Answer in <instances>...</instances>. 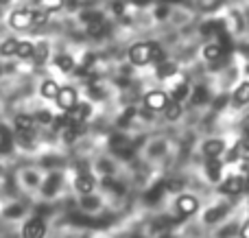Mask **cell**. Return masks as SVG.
<instances>
[{
	"label": "cell",
	"instance_id": "ac0fdd59",
	"mask_svg": "<svg viewBox=\"0 0 249 238\" xmlns=\"http://www.w3.org/2000/svg\"><path fill=\"white\" fill-rule=\"evenodd\" d=\"M190 94H193V103L195 105H203V103H208V101H210V92H208L206 85H197L193 92H190Z\"/></svg>",
	"mask_w": 249,
	"mask_h": 238
},
{
	"label": "cell",
	"instance_id": "7bdbcfd3",
	"mask_svg": "<svg viewBox=\"0 0 249 238\" xmlns=\"http://www.w3.org/2000/svg\"><path fill=\"white\" fill-rule=\"evenodd\" d=\"M0 77H2V68H0Z\"/></svg>",
	"mask_w": 249,
	"mask_h": 238
},
{
	"label": "cell",
	"instance_id": "ffe728a7",
	"mask_svg": "<svg viewBox=\"0 0 249 238\" xmlns=\"http://www.w3.org/2000/svg\"><path fill=\"white\" fill-rule=\"evenodd\" d=\"M37 4H39V11L51 13V11H59L64 7V0H37Z\"/></svg>",
	"mask_w": 249,
	"mask_h": 238
},
{
	"label": "cell",
	"instance_id": "8fae6325",
	"mask_svg": "<svg viewBox=\"0 0 249 238\" xmlns=\"http://www.w3.org/2000/svg\"><path fill=\"white\" fill-rule=\"evenodd\" d=\"M166 192V182H160V184H155L153 188H149V190L144 192V201L146 204H158L160 199H162V195Z\"/></svg>",
	"mask_w": 249,
	"mask_h": 238
},
{
	"label": "cell",
	"instance_id": "7c38bea8",
	"mask_svg": "<svg viewBox=\"0 0 249 238\" xmlns=\"http://www.w3.org/2000/svg\"><path fill=\"white\" fill-rule=\"evenodd\" d=\"M223 151H225L223 140H206V142H203V153H206L208 157H219Z\"/></svg>",
	"mask_w": 249,
	"mask_h": 238
},
{
	"label": "cell",
	"instance_id": "836d02e7",
	"mask_svg": "<svg viewBox=\"0 0 249 238\" xmlns=\"http://www.w3.org/2000/svg\"><path fill=\"white\" fill-rule=\"evenodd\" d=\"M99 205H101V201L96 199V197L86 195V199H83V208H86V210H96Z\"/></svg>",
	"mask_w": 249,
	"mask_h": 238
},
{
	"label": "cell",
	"instance_id": "f546056e",
	"mask_svg": "<svg viewBox=\"0 0 249 238\" xmlns=\"http://www.w3.org/2000/svg\"><path fill=\"white\" fill-rule=\"evenodd\" d=\"M175 66L173 64H166V61H160V66H158V77H162V79H166V77H171V74H175Z\"/></svg>",
	"mask_w": 249,
	"mask_h": 238
},
{
	"label": "cell",
	"instance_id": "9a60e30c",
	"mask_svg": "<svg viewBox=\"0 0 249 238\" xmlns=\"http://www.w3.org/2000/svg\"><path fill=\"white\" fill-rule=\"evenodd\" d=\"M16 131L18 134H31L33 131V118L26 114H18L16 116Z\"/></svg>",
	"mask_w": 249,
	"mask_h": 238
},
{
	"label": "cell",
	"instance_id": "4316f807",
	"mask_svg": "<svg viewBox=\"0 0 249 238\" xmlns=\"http://www.w3.org/2000/svg\"><path fill=\"white\" fill-rule=\"evenodd\" d=\"M171 219H166V217H160V219H155L153 223H151V234H158V232H164V230H168L171 227Z\"/></svg>",
	"mask_w": 249,
	"mask_h": 238
},
{
	"label": "cell",
	"instance_id": "52a82bcc",
	"mask_svg": "<svg viewBox=\"0 0 249 238\" xmlns=\"http://www.w3.org/2000/svg\"><path fill=\"white\" fill-rule=\"evenodd\" d=\"M199 208V201L195 199L193 195H181L179 199H177V212L181 214V217H190V214H195Z\"/></svg>",
	"mask_w": 249,
	"mask_h": 238
},
{
	"label": "cell",
	"instance_id": "d590c367",
	"mask_svg": "<svg viewBox=\"0 0 249 238\" xmlns=\"http://www.w3.org/2000/svg\"><path fill=\"white\" fill-rule=\"evenodd\" d=\"M179 188H181V182H177V179H168L166 182V190L175 192V190H179Z\"/></svg>",
	"mask_w": 249,
	"mask_h": 238
},
{
	"label": "cell",
	"instance_id": "e0dca14e",
	"mask_svg": "<svg viewBox=\"0 0 249 238\" xmlns=\"http://www.w3.org/2000/svg\"><path fill=\"white\" fill-rule=\"evenodd\" d=\"M228 214V205H216V208H210L206 212V217H203V221L206 223H216L221 217H225Z\"/></svg>",
	"mask_w": 249,
	"mask_h": 238
},
{
	"label": "cell",
	"instance_id": "277c9868",
	"mask_svg": "<svg viewBox=\"0 0 249 238\" xmlns=\"http://www.w3.org/2000/svg\"><path fill=\"white\" fill-rule=\"evenodd\" d=\"M90 112L92 109H90V105L88 103H77L68 114H66V118H68V127H72L74 129L79 122H83L88 116H90Z\"/></svg>",
	"mask_w": 249,
	"mask_h": 238
},
{
	"label": "cell",
	"instance_id": "ba28073f",
	"mask_svg": "<svg viewBox=\"0 0 249 238\" xmlns=\"http://www.w3.org/2000/svg\"><path fill=\"white\" fill-rule=\"evenodd\" d=\"M243 190H245V182H243V177H238V175H232V177H228L221 184V192H223V195H241Z\"/></svg>",
	"mask_w": 249,
	"mask_h": 238
},
{
	"label": "cell",
	"instance_id": "1f68e13d",
	"mask_svg": "<svg viewBox=\"0 0 249 238\" xmlns=\"http://www.w3.org/2000/svg\"><path fill=\"white\" fill-rule=\"evenodd\" d=\"M59 182H61L59 175H51V177L46 179V186H44V192H46V195H53V192H55L57 188H59Z\"/></svg>",
	"mask_w": 249,
	"mask_h": 238
},
{
	"label": "cell",
	"instance_id": "ab89813d",
	"mask_svg": "<svg viewBox=\"0 0 249 238\" xmlns=\"http://www.w3.org/2000/svg\"><path fill=\"white\" fill-rule=\"evenodd\" d=\"M114 11H116V13H123V2H121V0H116V2H114Z\"/></svg>",
	"mask_w": 249,
	"mask_h": 238
},
{
	"label": "cell",
	"instance_id": "e575fe53",
	"mask_svg": "<svg viewBox=\"0 0 249 238\" xmlns=\"http://www.w3.org/2000/svg\"><path fill=\"white\" fill-rule=\"evenodd\" d=\"M133 114H136V109H133V107H129L127 109V112H124L123 114V116H121V120H118V125H129V120H131V118H133Z\"/></svg>",
	"mask_w": 249,
	"mask_h": 238
},
{
	"label": "cell",
	"instance_id": "d6a6232c",
	"mask_svg": "<svg viewBox=\"0 0 249 238\" xmlns=\"http://www.w3.org/2000/svg\"><path fill=\"white\" fill-rule=\"evenodd\" d=\"M22 212H24V208H22L20 204H13V205H9V208L4 210V217L7 219H18Z\"/></svg>",
	"mask_w": 249,
	"mask_h": 238
},
{
	"label": "cell",
	"instance_id": "b9f144b4",
	"mask_svg": "<svg viewBox=\"0 0 249 238\" xmlns=\"http://www.w3.org/2000/svg\"><path fill=\"white\" fill-rule=\"evenodd\" d=\"M245 131H249V116H247V120H245Z\"/></svg>",
	"mask_w": 249,
	"mask_h": 238
},
{
	"label": "cell",
	"instance_id": "9c48e42d",
	"mask_svg": "<svg viewBox=\"0 0 249 238\" xmlns=\"http://www.w3.org/2000/svg\"><path fill=\"white\" fill-rule=\"evenodd\" d=\"M57 103L61 109H72L77 105V92L72 87H59V94H57Z\"/></svg>",
	"mask_w": 249,
	"mask_h": 238
},
{
	"label": "cell",
	"instance_id": "74e56055",
	"mask_svg": "<svg viewBox=\"0 0 249 238\" xmlns=\"http://www.w3.org/2000/svg\"><path fill=\"white\" fill-rule=\"evenodd\" d=\"M241 238H249V221L243 225V230H241Z\"/></svg>",
	"mask_w": 249,
	"mask_h": 238
},
{
	"label": "cell",
	"instance_id": "4fadbf2b",
	"mask_svg": "<svg viewBox=\"0 0 249 238\" xmlns=\"http://www.w3.org/2000/svg\"><path fill=\"white\" fill-rule=\"evenodd\" d=\"M230 160H249V138H245V140H238L236 142V147H234V151L230 153Z\"/></svg>",
	"mask_w": 249,
	"mask_h": 238
},
{
	"label": "cell",
	"instance_id": "d4e9b609",
	"mask_svg": "<svg viewBox=\"0 0 249 238\" xmlns=\"http://www.w3.org/2000/svg\"><path fill=\"white\" fill-rule=\"evenodd\" d=\"M164 116H166L168 120H177V118L181 116V105L177 103V101L175 103H168L166 107H164Z\"/></svg>",
	"mask_w": 249,
	"mask_h": 238
},
{
	"label": "cell",
	"instance_id": "8992f818",
	"mask_svg": "<svg viewBox=\"0 0 249 238\" xmlns=\"http://www.w3.org/2000/svg\"><path fill=\"white\" fill-rule=\"evenodd\" d=\"M46 234V225H44L42 219H31L29 223L24 225V230H22V238H44Z\"/></svg>",
	"mask_w": 249,
	"mask_h": 238
},
{
	"label": "cell",
	"instance_id": "60d3db41",
	"mask_svg": "<svg viewBox=\"0 0 249 238\" xmlns=\"http://www.w3.org/2000/svg\"><path fill=\"white\" fill-rule=\"evenodd\" d=\"M225 103H228V99H225V96H223V99H219V101H216V103H214V107H216V109H221Z\"/></svg>",
	"mask_w": 249,
	"mask_h": 238
},
{
	"label": "cell",
	"instance_id": "83f0119b",
	"mask_svg": "<svg viewBox=\"0 0 249 238\" xmlns=\"http://www.w3.org/2000/svg\"><path fill=\"white\" fill-rule=\"evenodd\" d=\"M33 59L37 61V64H44V61L48 59V46L46 44H37V46L33 48Z\"/></svg>",
	"mask_w": 249,
	"mask_h": 238
},
{
	"label": "cell",
	"instance_id": "30bf717a",
	"mask_svg": "<svg viewBox=\"0 0 249 238\" xmlns=\"http://www.w3.org/2000/svg\"><path fill=\"white\" fill-rule=\"evenodd\" d=\"M74 188H77L81 195H90L92 190H94V177H92L90 173L86 175H79L77 182H74Z\"/></svg>",
	"mask_w": 249,
	"mask_h": 238
},
{
	"label": "cell",
	"instance_id": "4dcf8cb0",
	"mask_svg": "<svg viewBox=\"0 0 249 238\" xmlns=\"http://www.w3.org/2000/svg\"><path fill=\"white\" fill-rule=\"evenodd\" d=\"M81 17H83V22H86V24H96V22H103L105 20L101 11H83Z\"/></svg>",
	"mask_w": 249,
	"mask_h": 238
},
{
	"label": "cell",
	"instance_id": "8d00e7d4",
	"mask_svg": "<svg viewBox=\"0 0 249 238\" xmlns=\"http://www.w3.org/2000/svg\"><path fill=\"white\" fill-rule=\"evenodd\" d=\"M37 120H39V122H53V116H51L48 112H39V114H37Z\"/></svg>",
	"mask_w": 249,
	"mask_h": 238
},
{
	"label": "cell",
	"instance_id": "5bb4252c",
	"mask_svg": "<svg viewBox=\"0 0 249 238\" xmlns=\"http://www.w3.org/2000/svg\"><path fill=\"white\" fill-rule=\"evenodd\" d=\"M203 57H206L208 61H219L221 57H223V46H221L219 42H212V44H208L206 48H203Z\"/></svg>",
	"mask_w": 249,
	"mask_h": 238
},
{
	"label": "cell",
	"instance_id": "603a6c76",
	"mask_svg": "<svg viewBox=\"0 0 249 238\" xmlns=\"http://www.w3.org/2000/svg\"><path fill=\"white\" fill-rule=\"evenodd\" d=\"M109 31L107 22H96V24H88V33L92 35V37H101V35H105Z\"/></svg>",
	"mask_w": 249,
	"mask_h": 238
},
{
	"label": "cell",
	"instance_id": "2e32d148",
	"mask_svg": "<svg viewBox=\"0 0 249 238\" xmlns=\"http://www.w3.org/2000/svg\"><path fill=\"white\" fill-rule=\"evenodd\" d=\"M221 162L216 160V157H208V164H206V170H208V177L212 179V182H219L221 179Z\"/></svg>",
	"mask_w": 249,
	"mask_h": 238
},
{
	"label": "cell",
	"instance_id": "7a4b0ae2",
	"mask_svg": "<svg viewBox=\"0 0 249 238\" xmlns=\"http://www.w3.org/2000/svg\"><path fill=\"white\" fill-rule=\"evenodd\" d=\"M46 13L44 11H33V9H20V11H13L11 17H9V24L13 29H31V26H42L46 24Z\"/></svg>",
	"mask_w": 249,
	"mask_h": 238
},
{
	"label": "cell",
	"instance_id": "cb8c5ba5",
	"mask_svg": "<svg viewBox=\"0 0 249 238\" xmlns=\"http://www.w3.org/2000/svg\"><path fill=\"white\" fill-rule=\"evenodd\" d=\"M18 46H20V42H18V39H7V42H2V46H0V55H4V57L16 55Z\"/></svg>",
	"mask_w": 249,
	"mask_h": 238
},
{
	"label": "cell",
	"instance_id": "5b68a950",
	"mask_svg": "<svg viewBox=\"0 0 249 238\" xmlns=\"http://www.w3.org/2000/svg\"><path fill=\"white\" fill-rule=\"evenodd\" d=\"M166 105H168V96L164 94V92L153 90V92H149V94L144 96V107L151 109V112H162Z\"/></svg>",
	"mask_w": 249,
	"mask_h": 238
},
{
	"label": "cell",
	"instance_id": "6da1fadb",
	"mask_svg": "<svg viewBox=\"0 0 249 238\" xmlns=\"http://www.w3.org/2000/svg\"><path fill=\"white\" fill-rule=\"evenodd\" d=\"M129 59H131V64H136V66H146V64H153V61H162L164 51L160 48V44L140 42V44H133V46L129 48Z\"/></svg>",
	"mask_w": 249,
	"mask_h": 238
},
{
	"label": "cell",
	"instance_id": "f1b7e54d",
	"mask_svg": "<svg viewBox=\"0 0 249 238\" xmlns=\"http://www.w3.org/2000/svg\"><path fill=\"white\" fill-rule=\"evenodd\" d=\"M33 44H29V42H20V46H18V52L16 55L20 57V59H31L33 57Z\"/></svg>",
	"mask_w": 249,
	"mask_h": 238
},
{
	"label": "cell",
	"instance_id": "3957f363",
	"mask_svg": "<svg viewBox=\"0 0 249 238\" xmlns=\"http://www.w3.org/2000/svg\"><path fill=\"white\" fill-rule=\"evenodd\" d=\"M109 147H112V151L114 153H118L121 157H124V160H131V155H133V147H131V142H129L124 136L121 134H116V136H112V140H109Z\"/></svg>",
	"mask_w": 249,
	"mask_h": 238
},
{
	"label": "cell",
	"instance_id": "f35d334b",
	"mask_svg": "<svg viewBox=\"0 0 249 238\" xmlns=\"http://www.w3.org/2000/svg\"><path fill=\"white\" fill-rule=\"evenodd\" d=\"M133 4H136V7H146V4L151 2V0H131Z\"/></svg>",
	"mask_w": 249,
	"mask_h": 238
},
{
	"label": "cell",
	"instance_id": "d6986e66",
	"mask_svg": "<svg viewBox=\"0 0 249 238\" xmlns=\"http://www.w3.org/2000/svg\"><path fill=\"white\" fill-rule=\"evenodd\" d=\"M234 103L236 105H245L249 103V83H241V85L236 87V92H234Z\"/></svg>",
	"mask_w": 249,
	"mask_h": 238
},
{
	"label": "cell",
	"instance_id": "44dd1931",
	"mask_svg": "<svg viewBox=\"0 0 249 238\" xmlns=\"http://www.w3.org/2000/svg\"><path fill=\"white\" fill-rule=\"evenodd\" d=\"M59 94V85L55 81H44L42 83V96L44 99H57Z\"/></svg>",
	"mask_w": 249,
	"mask_h": 238
},
{
	"label": "cell",
	"instance_id": "484cf974",
	"mask_svg": "<svg viewBox=\"0 0 249 238\" xmlns=\"http://www.w3.org/2000/svg\"><path fill=\"white\" fill-rule=\"evenodd\" d=\"M188 94H190V85L186 81H181L179 85H175V90H173V99H175L177 103H181Z\"/></svg>",
	"mask_w": 249,
	"mask_h": 238
},
{
	"label": "cell",
	"instance_id": "7402d4cb",
	"mask_svg": "<svg viewBox=\"0 0 249 238\" xmlns=\"http://www.w3.org/2000/svg\"><path fill=\"white\" fill-rule=\"evenodd\" d=\"M55 66L59 70H64V72H68V70L74 68V59L72 57H68V55H57L55 57Z\"/></svg>",
	"mask_w": 249,
	"mask_h": 238
}]
</instances>
